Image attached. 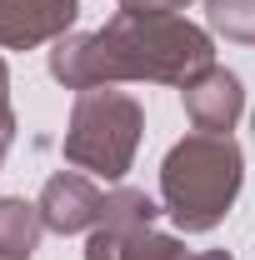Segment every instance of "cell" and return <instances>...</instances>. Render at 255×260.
Segmentation results:
<instances>
[]
</instances>
